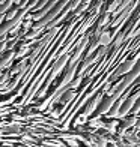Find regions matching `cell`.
Wrapping results in <instances>:
<instances>
[{
    "mask_svg": "<svg viewBox=\"0 0 140 147\" xmlns=\"http://www.w3.org/2000/svg\"><path fill=\"white\" fill-rule=\"evenodd\" d=\"M137 77H140V59L137 60V63H136L134 68H133L128 74H126V75H125V77H124V78H122L118 84L113 86V89L110 90V95H111V96L118 101V99L121 98V96L124 95V93L130 89V86H131L133 83H134V80H136Z\"/></svg>",
    "mask_w": 140,
    "mask_h": 147,
    "instance_id": "cell-1",
    "label": "cell"
},
{
    "mask_svg": "<svg viewBox=\"0 0 140 147\" xmlns=\"http://www.w3.org/2000/svg\"><path fill=\"white\" fill-rule=\"evenodd\" d=\"M69 2H71V0H60L59 3H56L54 6H53V9L48 12V14H47L45 17H42V18H41V20H39V21L35 24V30H33V32L30 33V35H29V38H33L35 35H38V33L41 32L47 24H50V23L53 21V20H54V18L57 17V14H60V12L63 11V8H65L66 5H68Z\"/></svg>",
    "mask_w": 140,
    "mask_h": 147,
    "instance_id": "cell-2",
    "label": "cell"
},
{
    "mask_svg": "<svg viewBox=\"0 0 140 147\" xmlns=\"http://www.w3.org/2000/svg\"><path fill=\"white\" fill-rule=\"evenodd\" d=\"M137 57H134V59H131V60H128V62H125V63H122L121 66H119V68L115 71V74H113L111 75V78L110 80H116L118 77H122V75H126V74H128L133 68H134L136 66V63H137Z\"/></svg>",
    "mask_w": 140,
    "mask_h": 147,
    "instance_id": "cell-3",
    "label": "cell"
},
{
    "mask_svg": "<svg viewBox=\"0 0 140 147\" xmlns=\"http://www.w3.org/2000/svg\"><path fill=\"white\" fill-rule=\"evenodd\" d=\"M115 102H116V99L113 98L111 95H109L107 98H104V99H103V102H101V105H99L98 108H97V111H95V116L99 117V116H103V114H107Z\"/></svg>",
    "mask_w": 140,
    "mask_h": 147,
    "instance_id": "cell-4",
    "label": "cell"
},
{
    "mask_svg": "<svg viewBox=\"0 0 140 147\" xmlns=\"http://www.w3.org/2000/svg\"><path fill=\"white\" fill-rule=\"evenodd\" d=\"M101 99H103V93H98V95L93 98L88 105H86V108L83 110V116H84V117H88L89 114H92L93 110H97V108H98V102L101 101Z\"/></svg>",
    "mask_w": 140,
    "mask_h": 147,
    "instance_id": "cell-5",
    "label": "cell"
},
{
    "mask_svg": "<svg viewBox=\"0 0 140 147\" xmlns=\"http://www.w3.org/2000/svg\"><path fill=\"white\" fill-rule=\"evenodd\" d=\"M125 99H126V98H119L118 101L113 104V107L110 108V111L107 113L109 117H118V116H119V111H121V107H122V104H124Z\"/></svg>",
    "mask_w": 140,
    "mask_h": 147,
    "instance_id": "cell-6",
    "label": "cell"
},
{
    "mask_svg": "<svg viewBox=\"0 0 140 147\" xmlns=\"http://www.w3.org/2000/svg\"><path fill=\"white\" fill-rule=\"evenodd\" d=\"M137 116H131V117H126L125 120H122L121 122V125H119V131L121 132H124V131H126L128 128H131V126H134L136 123H137Z\"/></svg>",
    "mask_w": 140,
    "mask_h": 147,
    "instance_id": "cell-7",
    "label": "cell"
},
{
    "mask_svg": "<svg viewBox=\"0 0 140 147\" xmlns=\"http://www.w3.org/2000/svg\"><path fill=\"white\" fill-rule=\"evenodd\" d=\"M12 57H14V51H12V50H8L2 57H0V71H3L5 66H8L11 63Z\"/></svg>",
    "mask_w": 140,
    "mask_h": 147,
    "instance_id": "cell-8",
    "label": "cell"
},
{
    "mask_svg": "<svg viewBox=\"0 0 140 147\" xmlns=\"http://www.w3.org/2000/svg\"><path fill=\"white\" fill-rule=\"evenodd\" d=\"M98 39H99V45L109 47V44L111 42V33L110 32H103L101 35H98Z\"/></svg>",
    "mask_w": 140,
    "mask_h": 147,
    "instance_id": "cell-9",
    "label": "cell"
},
{
    "mask_svg": "<svg viewBox=\"0 0 140 147\" xmlns=\"http://www.w3.org/2000/svg\"><path fill=\"white\" fill-rule=\"evenodd\" d=\"M12 5H14V0H2V3H0V15L6 14L12 8Z\"/></svg>",
    "mask_w": 140,
    "mask_h": 147,
    "instance_id": "cell-10",
    "label": "cell"
},
{
    "mask_svg": "<svg viewBox=\"0 0 140 147\" xmlns=\"http://www.w3.org/2000/svg\"><path fill=\"white\" fill-rule=\"evenodd\" d=\"M74 96H75V93L72 92V90H68L60 99H59V101H60V104H68L69 101H72V99H74Z\"/></svg>",
    "mask_w": 140,
    "mask_h": 147,
    "instance_id": "cell-11",
    "label": "cell"
},
{
    "mask_svg": "<svg viewBox=\"0 0 140 147\" xmlns=\"http://www.w3.org/2000/svg\"><path fill=\"white\" fill-rule=\"evenodd\" d=\"M131 11H133V6H130V8H128V9H126V12H125V14H130V12H131ZM125 17H126V15H121V17H119V18L116 20V23H121V21H122V20H124Z\"/></svg>",
    "mask_w": 140,
    "mask_h": 147,
    "instance_id": "cell-12",
    "label": "cell"
},
{
    "mask_svg": "<svg viewBox=\"0 0 140 147\" xmlns=\"http://www.w3.org/2000/svg\"><path fill=\"white\" fill-rule=\"evenodd\" d=\"M119 3H121V0H113V3H110V6H109V11H113Z\"/></svg>",
    "mask_w": 140,
    "mask_h": 147,
    "instance_id": "cell-13",
    "label": "cell"
},
{
    "mask_svg": "<svg viewBox=\"0 0 140 147\" xmlns=\"http://www.w3.org/2000/svg\"><path fill=\"white\" fill-rule=\"evenodd\" d=\"M6 47H8V45H6V41H3V42H0V54H2V53H3V50L6 48Z\"/></svg>",
    "mask_w": 140,
    "mask_h": 147,
    "instance_id": "cell-14",
    "label": "cell"
},
{
    "mask_svg": "<svg viewBox=\"0 0 140 147\" xmlns=\"http://www.w3.org/2000/svg\"><path fill=\"white\" fill-rule=\"evenodd\" d=\"M29 2H30V0H23V2H21V3H20L18 6H20V8H24V6H26V5H27Z\"/></svg>",
    "mask_w": 140,
    "mask_h": 147,
    "instance_id": "cell-15",
    "label": "cell"
},
{
    "mask_svg": "<svg viewBox=\"0 0 140 147\" xmlns=\"http://www.w3.org/2000/svg\"><path fill=\"white\" fill-rule=\"evenodd\" d=\"M139 114H140V113H139Z\"/></svg>",
    "mask_w": 140,
    "mask_h": 147,
    "instance_id": "cell-16",
    "label": "cell"
}]
</instances>
